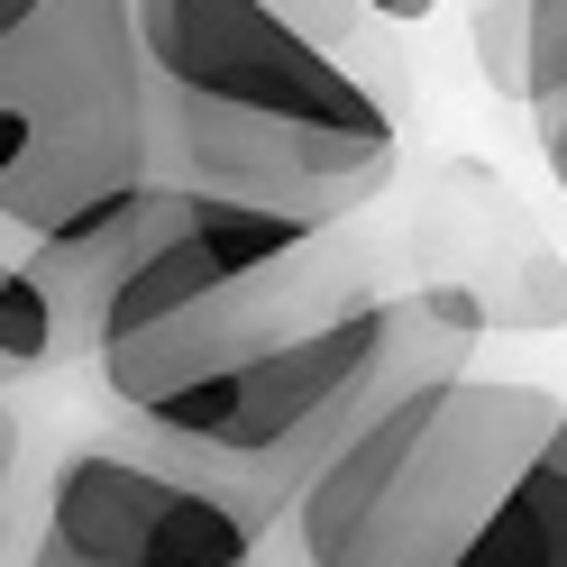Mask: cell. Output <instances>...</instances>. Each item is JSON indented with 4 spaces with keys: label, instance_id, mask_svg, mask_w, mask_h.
<instances>
[{
    "label": "cell",
    "instance_id": "7",
    "mask_svg": "<svg viewBox=\"0 0 567 567\" xmlns=\"http://www.w3.org/2000/svg\"><path fill=\"white\" fill-rule=\"evenodd\" d=\"M266 10H275L284 28H302L311 47L348 55V64H394V38H384V19H367L358 0H266ZM394 74H403V64H394Z\"/></svg>",
    "mask_w": 567,
    "mask_h": 567
},
{
    "label": "cell",
    "instance_id": "5",
    "mask_svg": "<svg viewBox=\"0 0 567 567\" xmlns=\"http://www.w3.org/2000/svg\"><path fill=\"white\" fill-rule=\"evenodd\" d=\"M412 284L467 339L485 330H567V266L549 257L540 220L513 202L504 174L476 156H440L421 174V220H412Z\"/></svg>",
    "mask_w": 567,
    "mask_h": 567
},
{
    "label": "cell",
    "instance_id": "9",
    "mask_svg": "<svg viewBox=\"0 0 567 567\" xmlns=\"http://www.w3.org/2000/svg\"><path fill=\"white\" fill-rule=\"evenodd\" d=\"M522 55H530V28H522V0H476V74L522 101Z\"/></svg>",
    "mask_w": 567,
    "mask_h": 567
},
{
    "label": "cell",
    "instance_id": "3",
    "mask_svg": "<svg viewBox=\"0 0 567 567\" xmlns=\"http://www.w3.org/2000/svg\"><path fill=\"white\" fill-rule=\"evenodd\" d=\"M156 184L128 0H0V229L55 238Z\"/></svg>",
    "mask_w": 567,
    "mask_h": 567
},
{
    "label": "cell",
    "instance_id": "6",
    "mask_svg": "<svg viewBox=\"0 0 567 567\" xmlns=\"http://www.w3.org/2000/svg\"><path fill=\"white\" fill-rule=\"evenodd\" d=\"M64 358H74V339H64V311L47 302V284L28 275V238L0 229V384L47 375Z\"/></svg>",
    "mask_w": 567,
    "mask_h": 567
},
{
    "label": "cell",
    "instance_id": "11",
    "mask_svg": "<svg viewBox=\"0 0 567 567\" xmlns=\"http://www.w3.org/2000/svg\"><path fill=\"white\" fill-rule=\"evenodd\" d=\"M358 10H367V19H384V28H412V19H431L440 0H358Z\"/></svg>",
    "mask_w": 567,
    "mask_h": 567
},
{
    "label": "cell",
    "instance_id": "1",
    "mask_svg": "<svg viewBox=\"0 0 567 567\" xmlns=\"http://www.w3.org/2000/svg\"><path fill=\"white\" fill-rule=\"evenodd\" d=\"M156 120V184L229 193L311 229H348L403 165L412 92L348 64L266 0H128Z\"/></svg>",
    "mask_w": 567,
    "mask_h": 567
},
{
    "label": "cell",
    "instance_id": "10",
    "mask_svg": "<svg viewBox=\"0 0 567 567\" xmlns=\"http://www.w3.org/2000/svg\"><path fill=\"white\" fill-rule=\"evenodd\" d=\"M530 128H540V156H549L558 193H567V101H540V111H530Z\"/></svg>",
    "mask_w": 567,
    "mask_h": 567
},
{
    "label": "cell",
    "instance_id": "2",
    "mask_svg": "<svg viewBox=\"0 0 567 567\" xmlns=\"http://www.w3.org/2000/svg\"><path fill=\"white\" fill-rule=\"evenodd\" d=\"M558 412L567 403L549 384L467 367L403 384L293 494L302 567H449L494 494L522 476V457L558 431Z\"/></svg>",
    "mask_w": 567,
    "mask_h": 567
},
{
    "label": "cell",
    "instance_id": "4",
    "mask_svg": "<svg viewBox=\"0 0 567 567\" xmlns=\"http://www.w3.org/2000/svg\"><path fill=\"white\" fill-rule=\"evenodd\" d=\"M47 549L83 567H257L266 530L220 485L165 467L156 449L83 440L47 476Z\"/></svg>",
    "mask_w": 567,
    "mask_h": 567
},
{
    "label": "cell",
    "instance_id": "12",
    "mask_svg": "<svg viewBox=\"0 0 567 567\" xmlns=\"http://www.w3.org/2000/svg\"><path fill=\"white\" fill-rule=\"evenodd\" d=\"M10 476H19V412L0 403V494H10Z\"/></svg>",
    "mask_w": 567,
    "mask_h": 567
},
{
    "label": "cell",
    "instance_id": "8",
    "mask_svg": "<svg viewBox=\"0 0 567 567\" xmlns=\"http://www.w3.org/2000/svg\"><path fill=\"white\" fill-rule=\"evenodd\" d=\"M530 55H522V101H567V0H522Z\"/></svg>",
    "mask_w": 567,
    "mask_h": 567
},
{
    "label": "cell",
    "instance_id": "13",
    "mask_svg": "<svg viewBox=\"0 0 567 567\" xmlns=\"http://www.w3.org/2000/svg\"><path fill=\"white\" fill-rule=\"evenodd\" d=\"M28 567H83V558H64V549H47V540H38V549H28Z\"/></svg>",
    "mask_w": 567,
    "mask_h": 567
}]
</instances>
